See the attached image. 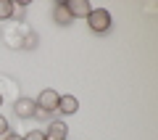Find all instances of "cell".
I'll return each instance as SVG.
<instances>
[{
    "mask_svg": "<svg viewBox=\"0 0 158 140\" xmlns=\"http://www.w3.org/2000/svg\"><path fill=\"white\" fill-rule=\"evenodd\" d=\"M87 27H90L92 34H108L113 27V16L108 8H92L87 13Z\"/></svg>",
    "mask_w": 158,
    "mask_h": 140,
    "instance_id": "cell-1",
    "label": "cell"
},
{
    "mask_svg": "<svg viewBox=\"0 0 158 140\" xmlns=\"http://www.w3.org/2000/svg\"><path fill=\"white\" fill-rule=\"evenodd\" d=\"M13 116H19V119H34V111H37V103L32 101V98H27V95H19L16 101H13Z\"/></svg>",
    "mask_w": 158,
    "mask_h": 140,
    "instance_id": "cell-2",
    "label": "cell"
},
{
    "mask_svg": "<svg viewBox=\"0 0 158 140\" xmlns=\"http://www.w3.org/2000/svg\"><path fill=\"white\" fill-rule=\"evenodd\" d=\"M58 98H61V95H58L53 87H45L37 98H34V103H37V108H42V111L56 114V108H58Z\"/></svg>",
    "mask_w": 158,
    "mask_h": 140,
    "instance_id": "cell-3",
    "label": "cell"
},
{
    "mask_svg": "<svg viewBox=\"0 0 158 140\" xmlns=\"http://www.w3.org/2000/svg\"><path fill=\"white\" fill-rule=\"evenodd\" d=\"M29 32V24L24 21H16L11 27V32L6 34V45L11 48V50H21V42H24V34Z\"/></svg>",
    "mask_w": 158,
    "mask_h": 140,
    "instance_id": "cell-4",
    "label": "cell"
},
{
    "mask_svg": "<svg viewBox=\"0 0 158 140\" xmlns=\"http://www.w3.org/2000/svg\"><path fill=\"white\" fill-rule=\"evenodd\" d=\"M42 132H45V140H69V127L61 119H50Z\"/></svg>",
    "mask_w": 158,
    "mask_h": 140,
    "instance_id": "cell-5",
    "label": "cell"
},
{
    "mask_svg": "<svg viewBox=\"0 0 158 140\" xmlns=\"http://www.w3.org/2000/svg\"><path fill=\"white\" fill-rule=\"evenodd\" d=\"M53 21L58 24V27H71L77 19L69 13V8H66V3H56L53 6Z\"/></svg>",
    "mask_w": 158,
    "mask_h": 140,
    "instance_id": "cell-6",
    "label": "cell"
},
{
    "mask_svg": "<svg viewBox=\"0 0 158 140\" xmlns=\"http://www.w3.org/2000/svg\"><path fill=\"white\" fill-rule=\"evenodd\" d=\"M61 116H71V114H77L79 111V101H77V95H61L58 98V108H56Z\"/></svg>",
    "mask_w": 158,
    "mask_h": 140,
    "instance_id": "cell-7",
    "label": "cell"
},
{
    "mask_svg": "<svg viewBox=\"0 0 158 140\" xmlns=\"http://www.w3.org/2000/svg\"><path fill=\"white\" fill-rule=\"evenodd\" d=\"M66 8H69V13H71L74 19H87V13L92 11L90 0H69Z\"/></svg>",
    "mask_w": 158,
    "mask_h": 140,
    "instance_id": "cell-8",
    "label": "cell"
},
{
    "mask_svg": "<svg viewBox=\"0 0 158 140\" xmlns=\"http://www.w3.org/2000/svg\"><path fill=\"white\" fill-rule=\"evenodd\" d=\"M6 93L13 95V101H16L19 98V82L13 77H8V74H0V95L6 98Z\"/></svg>",
    "mask_w": 158,
    "mask_h": 140,
    "instance_id": "cell-9",
    "label": "cell"
},
{
    "mask_svg": "<svg viewBox=\"0 0 158 140\" xmlns=\"http://www.w3.org/2000/svg\"><path fill=\"white\" fill-rule=\"evenodd\" d=\"M40 48V34L29 27V32L24 34V42H21V50H37Z\"/></svg>",
    "mask_w": 158,
    "mask_h": 140,
    "instance_id": "cell-10",
    "label": "cell"
},
{
    "mask_svg": "<svg viewBox=\"0 0 158 140\" xmlns=\"http://www.w3.org/2000/svg\"><path fill=\"white\" fill-rule=\"evenodd\" d=\"M16 16V3L13 0H0V21H11Z\"/></svg>",
    "mask_w": 158,
    "mask_h": 140,
    "instance_id": "cell-11",
    "label": "cell"
},
{
    "mask_svg": "<svg viewBox=\"0 0 158 140\" xmlns=\"http://www.w3.org/2000/svg\"><path fill=\"white\" fill-rule=\"evenodd\" d=\"M24 140H45V132L42 129H29L27 135H21Z\"/></svg>",
    "mask_w": 158,
    "mask_h": 140,
    "instance_id": "cell-12",
    "label": "cell"
},
{
    "mask_svg": "<svg viewBox=\"0 0 158 140\" xmlns=\"http://www.w3.org/2000/svg\"><path fill=\"white\" fill-rule=\"evenodd\" d=\"M50 116H53V114L42 111V108H37V111H34V119H42V122H50Z\"/></svg>",
    "mask_w": 158,
    "mask_h": 140,
    "instance_id": "cell-13",
    "label": "cell"
},
{
    "mask_svg": "<svg viewBox=\"0 0 158 140\" xmlns=\"http://www.w3.org/2000/svg\"><path fill=\"white\" fill-rule=\"evenodd\" d=\"M0 140H24V138H21V135H19V132H11V129H8V132L3 135V138H0Z\"/></svg>",
    "mask_w": 158,
    "mask_h": 140,
    "instance_id": "cell-14",
    "label": "cell"
},
{
    "mask_svg": "<svg viewBox=\"0 0 158 140\" xmlns=\"http://www.w3.org/2000/svg\"><path fill=\"white\" fill-rule=\"evenodd\" d=\"M6 132H8V119L3 116V114H0V138H3Z\"/></svg>",
    "mask_w": 158,
    "mask_h": 140,
    "instance_id": "cell-15",
    "label": "cell"
},
{
    "mask_svg": "<svg viewBox=\"0 0 158 140\" xmlns=\"http://www.w3.org/2000/svg\"><path fill=\"white\" fill-rule=\"evenodd\" d=\"M3 101H6V98H3V95H0V106H3Z\"/></svg>",
    "mask_w": 158,
    "mask_h": 140,
    "instance_id": "cell-16",
    "label": "cell"
}]
</instances>
